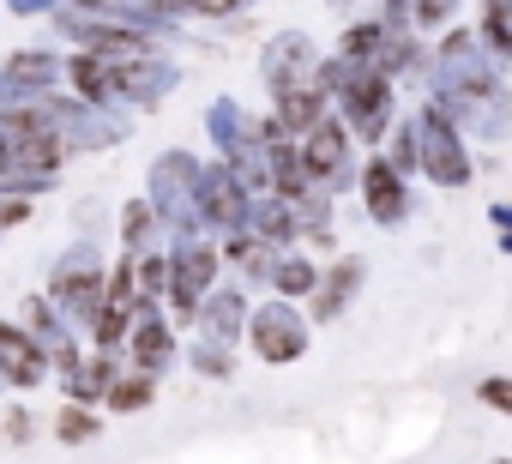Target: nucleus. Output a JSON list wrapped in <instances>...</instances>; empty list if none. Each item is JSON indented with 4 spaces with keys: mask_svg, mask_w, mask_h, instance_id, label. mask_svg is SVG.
<instances>
[{
    "mask_svg": "<svg viewBox=\"0 0 512 464\" xmlns=\"http://www.w3.org/2000/svg\"><path fill=\"white\" fill-rule=\"evenodd\" d=\"M0 368H7V380H19V386H37V374H43V356H37V344H31L25 332L0 326Z\"/></svg>",
    "mask_w": 512,
    "mask_h": 464,
    "instance_id": "1",
    "label": "nucleus"
},
{
    "mask_svg": "<svg viewBox=\"0 0 512 464\" xmlns=\"http://www.w3.org/2000/svg\"><path fill=\"white\" fill-rule=\"evenodd\" d=\"M61 434H67V440H85V434H97V422H91V416H79V410H67Z\"/></svg>",
    "mask_w": 512,
    "mask_h": 464,
    "instance_id": "2",
    "label": "nucleus"
},
{
    "mask_svg": "<svg viewBox=\"0 0 512 464\" xmlns=\"http://www.w3.org/2000/svg\"><path fill=\"white\" fill-rule=\"evenodd\" d=\"M181 7H193V13H229V7H241V0H181Z\"/></svg>",
    "mask_w": 512,
    "mask_h": 464,
    "instance_id": "3",
    "label": "nucleus"
},
{
    "mask_svg": "<svg viewBox=\"0 0 512 464\" xmlns=\"http://www.w3.org/2000/svg\"><path fill=\"white\" fill-rule=\"evenodd\" d=\"M79 7H97V0H79Z\"/></svg>",
    "mask_w": 512,
    "mask_h": 464,
    "instance_id": "4",
    "label": "nucleus"
}]
</instances>
